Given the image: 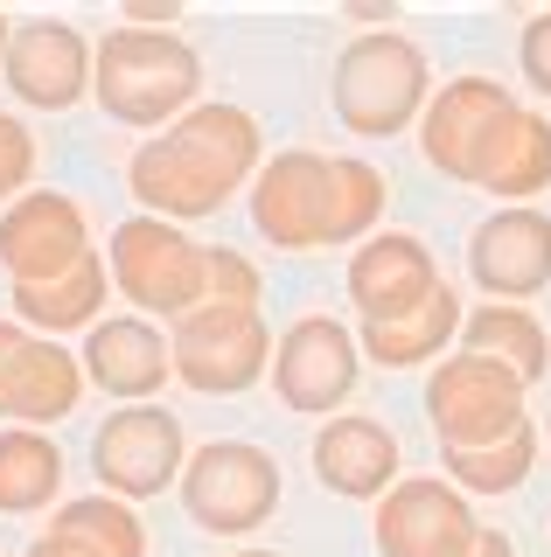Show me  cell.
<instances>
[{
    "label": "cell",
    "mask_w": 551,
    "mask_h": 557,
    "mask_svg": "<svg viewBox=\"0 0 551 557\" xmlns=\"http://www.w3.org/2000/svg\"><path fill=\"white\" fill-rule=\"evenodd\" d=\"M258 293H266V278L245 251H231V244H203V300L217 307H258Z\"/></svg>",
    "instance_id": "27"
},
{
    "label": "cell",
    "mask_w": 551,
    "mask_h": 557,
    "mask_svg": "<svg viewBox=\"0 0 551 557\" xmlns=\"http://www.w3.org/2000/svg\"><path fill=\"white\" fill-rule=\"evenodd\" d=\"M98 244H91V223H84V209L71 196H57V188H28L22 202L0 209V265H8L14 286H28V278H57L84 265Z\"/></svg>",
    "instance_id": "13"
},
{
    "label": "cell",
    "mask_w": 551,
    "mask_h": 557,
    "mask_svg": "<svg viewBox=\"0 0 551 557\" xmlns=\"http://www.w3.org/2000/svg\"><path fill=\"white\" fill-rule=\"evenodd\" d=\"M84 397V362L71 356L63 342L49 335H22L8 356V370H0V418H22V425H57V418H71Z\"/></svg>",
    "instance_id": "19"
},
{
    "label": "cell",
    "mask_w": 551,
    "mask_h": 557,
    "mask_svg": "<svg viewBox=\"0 0 551 557\" xmlns=\"http://www.w3.org/2000/svg\"><path fill=\"white\" fill-rule=\"evenodd\" d=\"M182 22L175 0H126V28H147V35H168Z\"/></svg>",
    "instance_id": "30"
},
{
    "label": "cell",
    "mask_w": 551,
    "mask_h": 557,
    "mask_svg": "<svg viewBox=\"0 0 551 557\" xmlns=\"http://www.w3.org/2000/svg\"><path fill=\"white\" fill-rule=\"evenodd\" d=\"M22 335H28L22 321H0V370H8V356H14V342H22Z\"/></svg>",
    "instance_id": "34"
},
{
    "label": "cell",
    "mask_w": 551,
    "mask_h": 557,
    "mask_svg": "<svg viewBox=\"0 0 551 557\" xmlns=\"http://www.w3.org/2000/svg\"><path fill=\"white\" fill-rule=\"evenodd\" d=\"M481 522L454 481L412 474L377 502V550L384 557H475Z\"/></svg>",
    "instance_id": "11"
},
{
    "label": "cell",
    "mask_w": 551,
    "mask_h": 557,
    "mask_svg": "<svg viewBox=\"0 0 551 557\" xmlns=\"http://www.w3.org/2000/svg\"><path fill=\"white\" fill-rule=\"evenodd\" d=\"M426 425L440 432L446 453L495 446V440H510L516 425H530V383L495 356L454 348V356H440V370L426 376Z\"/></svg>",
    "instance_id": "5"
},
{
    "label": "cell",
    "mask_w": 551,
    "mask_h": 557,
    "mask_svg": "<svg viewBox=\"0 0 551 557\" xmlns=\"http://www.w3.org/2000/svg\"><path fill=\"white\" fill-rule=\"evenodd\" d=\"M468 182L489 188L503 202H530L538 188H551V119L530 112V104H503L495 126L481 133L475 161H468Z\"/></svg>",
    "instance_id": "18"
},
{
    "label": "cell",
    "mask_w": 551,
    "mask_h": 557,
    "mask_svg": "<svg viewBox=\"0 0 551 557\" xmlns=\"http://www.w3.org/2000/svg\"><path fill=\"white\" fill-rule=\"evenodd\" d=\"M384 174L350 153L286 147L252 182V231L272 251H321V244H364L384 223Z\"/></svg>",
    "instance_id": "2"
},
{
    "label": "cell",
    "mask_w": 551,
    "mask_h": 557,
    "mask_svg": "<svg viewBox=\"0 0 551 557\" xmlns=\"http://www.w3.org/2000/svg\"><path fill=\"white\" fill-rule=\"evenodd\" d=\"M258 168H266L258 119L217 98V104L182 112L168 133H154L126 161V188L140 196V216L203 223V216H217L245 182H258Z\"/></svg>",
    "instance_id": "1"
},
{
    "label": "cell",
    "mask_w": 551,
    "mask_h": 557,
    "mask_svg": "<svg viewBox=\"0 0 551 557\" xmlns=\"http://www.w3.org/2000/svg\"><path fill=\"white\" fill-rule=\"evenodd\" d=\"M182 467H188V440L168 405H119L91 440V474L119 502L161 495L168 481H182Z\"/></svg>",
    "instance_id": "9"
},
{
    "label": "cell",
    "mask_w": 551,
    "mask_h": 557,
    "mask_svg": "<svg viewBox=\"0 0 551 557\" xmlns=\"http://www.w3.org/2000/svg\"><path fill=\"white\" fill-rule=\"evenodd\" d=\"M8 35H14V22H8V14H0V57H8Z\"/></svg>",
    "instance_id": "35"
},
{
    "label": "cell",
    "mask_w": 551,
    "mask_h": 557,
    "mask_svg": "<svg viewBox=\"0 0 551 557\" xmlns=\"http://www.w3.org/2000/svg\"><path fill=\"white\" fill-rule=\"evenodd\" d=\"M433 98V77H426V49L412 35L384 28V35H356L335 57V119L364 139H391L405 133L412 119Z\"/></svg>",
    "instance_id": "4"
},
{
    "label": "cell",
    "mask_w": 551,
    "mask_h": 557,
    "mask_svg": "<svg viewBox=\"0 0 551 557\" xmlns=\"http://www.w3.org/2000/svg\"><path fill=\"white\" fill-rule=\"evenodd\" d=\"M468 278L503 307H524L530 293H544L551 286V216L530 209V202H510V209H495L489 223H475Z\"/></svg>",
    "instance_id": "14"
},
{
    "label": "cell",
    "mask_w": 551,
    "mask_h": 557,
    "mask_svg": "<svg viewBox=\"0 0 551 557\" xmlns=\"http://www.w3.org/2000/svg\"><path fill=\"white\" fill-rule=\"evenodd\" d=\"M57 487H63V453L49 446V432H36V425L0 432V509L8 516L49 509Z\"/></svg>",
    "instance_id": "24"
},
{
    "label": "cell",
    "mask_w": 551,
    "mask_h": 557,
    "mask_svg": "<svg viewBox=\"0 0 551 557\" xmlns=\"http://www.w3.org/2000/svg\"><path fill=\"white\" fill-rule=\"evenodd\" d=\"M433 293H440V265H433V251H426L419 237L377 231V237L356 244V258H350V300H356V313H364L370 327L412 321Z\"/></svg>",
    "instance_id": "15"
},
{
    "label": "cell",
    "mask_w": 551,
    "mask_h": 557,
    "mask_svg": "<svg viewBox=\"0 0 551 557\" xmlns=\"http://www.w3.org/2000/svg\"><path fill=\"white\" fill-rule=\"evenodd\" d=\"M168 356H175V376L196 397H237L252 391L258 370L272 362V327L258 307H217L203 300L196 313H182L168 327Z\"/></svg>",
    "instance_id": "7"
},
{
    "label": "cell",
    "mask_w": 551,
    "mask_h": 557,
    "mask_svg": "<svg viewBox=\"0 0 551 557\" xmlns=\"http://www.w3.org/2000/svg\"><path fill=\"white\" fill-rule=\"evenodd\" d=\"M112 286L140 313L182 321V313L203 307V244L188 237L182 223L126 216L112 231Z\"/></svg>",
    "instance_id": "8"
},
{
    "label": "cell",
    "mask_w": 551,
    "mask_h": 557,
    "mask_svg": "<svg viewBox=\"0 0 551 557\" xmlns=\"http://www.w3.org/2000/svg\"><path fill=\"white\" fill-rule=\"evenodd\" d=\"M516 63H524V84L538 98H551V8L524 22V42H516Z\"/></svg>",
    "instance_id": "29"
},
{
    "label": "cell",
    "mask_w": 551,
    "mask_h": 557,
    "mask_svg": "<svg viewBox=\"0 0 551 557\" xmlns=\"http://www.w3.org/2000/svg\"><path fill=\"white\" fill-rule=\"evenodd\" d=\"M0 84L28 104V112H71L91 91V42L71 22H49L28 14L8 35V57H0Z\"/></svg>",
    "instance_id": "12"
},
{
    "label": "cell",
    "mask_w": 551,
    "mask_h": 557,
    "mask_svg": "<svg viewBox=\"0 0 551 557\" xmlns=\"http://www.w3.org/2000/svg\"><path fill=\"white\" fill-rule=\"evenodd\" d=\"M307 460H315V481L329 487V495L370 502V495H391V487H399V432H391L384 418L335 411L329 425L315 432Z\"/></svg>",
    "instance_id": "16"
},
{
    "label": "cell",
    "mask_w": 551,
    "mask_h": 557,
    "mask_svg": "<svg viewBox=\"0 0 551 557\" xmlns=\"http://www.w3.org/2000/svg\"><path fill=\"white\" fill-rule=\"evenodd\" d=\"M91 91L119 126H154L168 133L182 112H196L203 91V57L182 35H147L119 22L106 42L91 49Z\"/></svg>",
    "instance_id": "3"
},
{
    "label": "cell",
    "mask_w": 551,
    "mask_h": 557,
    "mask_svg": "<svg viewBox=\"0 0 551 557\" xmlns=\"http://www.w3.org/2000/svg\"><path fill=\"white\" fill-rule=\"evenodd\" d=\"M475 557H516V544L503 530H481V544H475Z\"/></svg>",
    "instance_id": "33"
},
{
    "label": "cell",
    "mask_w": 551,
    "mask_h": 557,
    "mask_svg": "<svg viewBox=\"0 0 551 557\" xmlns=\"http://www.w3.org/2000/svg\"><path fill=\"white\" fill-rule=\"evenodd\" d=\"M356 370H364V348L335 313H301L272 348V391H280L286 411L307 418H329L335 405H350Z\"/></svg>",
    "instance_id": "10"
},
{
    "label": "cell",
    "mask_w": 551,
    "mask_h": 557,
    "mask_svg": "<svg viewBox=\"0 0 551 557\" xmlns=\"http://www.w3.org/2000/svg\"><path fill=\"white\" fill-rule=\"evenodd\" d=\"M461 321H468V307H461V293L440 278V293L426 300L412 321H391V327H356V348L377 362V370H419V362H440V348L446 342H461Z\"/></svg>",
    "instance_id": "22"
},
{
    "label": "cell",
    "mask_w": 551,
    "mask_h": 557,
    "mask_svg": "<svg viewBox=\"0 0 551 557\" xmlns=\"http://www.w3.org/2000/svg\"><path fill=\"white\" fill-rule=\"evenodd\" d=\"M231 557H280V550H231Z\"/></svg>",
    "instance_id": "36"
},
{
    "label": "cell",
    "mask_w": 551,
    "mask_h": 557,
    "mask_svg": "<svg viewBox=\"0 0 551 557\" xmlns=\"http://www.w3.org/2000/svg\"><path fill=\"white\" fill-rule=\"evenodd\" d=\"M84 376L98 391L126 397V405H147L168 376H175V356H168V335L147 321V313H106V321L84 335Z\"/></svg>",
    "instance_id": "17"
},
{
    "label": "cell",
    "mask_w": 551,
    "mask_h": 557,
    "mask_svg": "<svg viewBox=\"0 0 551 557\" xmlns=\"http://www.w3.org/2000/svg\"><path fill=\"white\" fill-rule=\"evenodd\" d=\"M538 467V425H516L510 440L495 446H468V453H446V481L461 495H510V487L530 481Z\"/></svg>",
    "instance_id": "25"
},
{
    "label": "cell",
    "mask_w": 551,
    "mask_h": 557,
    "mask_svg": "<svg viewBox=\"0 0 551 557\" xmlns=\"http://www.w3.org/2000/svg\"><path fill=\"white\" fill-rule=\"evenodd\" d=\"M510 104V91L495 77H454L426 98L419 112V139H426V161H433L446 182H468V161L481 147V133L495 126V112Z\"/></svg>",
    "instance_id": "20"
},
{
    "label": "cell",
    "mask_w": 551,
    "mask_h": 557,
    "mask_svg": "<svg viewBox=\"0 0 551 557\" xmlns=\"http://www.w3.org/2000/svg\"><path fill=\"white\" fill-rule=\"evenodd\" d=\"M350 22L370 28V35H384L391 22H399V8H391V0H364V8H350Z\"/></svg>",
    "instance_id": "32"
},
{
    "label": "cell",
    "mask_w": 551,
    "mask_h": 557,
    "mask_svg": "<svg viewBox=\"0 0 551 557\" xmlns=\"http://www.w3.org/2000/svg\"><path fill=\"white\" fill-rule=\"evenodd\" d=\"M182 509L210 536H252L280 509V460L252 440H210L182 467Z\"/></svg>",
    "instance_id": "6"
},
{
    "label": "cell",
    "mask_w": 551,
    "mask_h": 557,
    "mask_svg": "<svg viewBox=\"0 0 551 557\" xmlns=\"http://www.w3.org/2000/svg\"><path fill=\"white\" fill-rule=\"evenodd\" d=\"M22 557H106L98 544H84V536H71V530H49V536H36Z\"/></svg>",
    "instance_id": "31"
},
{
    "label": "cell",
    "mask_w": 551,
    "mask_h": 557,
    "mask_svg": "<svg viewBox=\"0 0 551 557\" xmlns=\"http://www.w3.org/2000/svg\"><path fill=\"white\" fill-rule=\"evenodd\" d=\"M461 348L510 362L524 383H538V376L551 370V335H544V321H538L530 307H503V300L475 307L468 321H461Z\"/></svg>",
    "instance_id": "23"
},
{
    "label": "cell",
    "mask_w": 551,
    "mask_h": 557,
    "mask_svg": "<svg viewBox=\"0 0 551 557\" xmlns=\"http://www.w3.org/2000/svg\"><path fill=\"white\" fill-rule=\"evenodd\" d=\"M49 530H71L84 544H98L106 557H147V530H140V516H133V502H119V495L63 502V509L49 516Z\"/></svg>",
    "instance_id": "26"
},
{
    "label": "cell",
    "mask_w": 551,
    "mask_h": 557,
    "mask_svg": "<svg viewBox=\"0 0 551 557\" xmlns=\"http://www.w3.org/2000/svg\"><path fill=\"white\" fill-rule=\"evenodd\" d=\"M28 174H36V133L14 112H0V202H22Z\"/></svg>",
    "instance_id": "28"
},
{
    "label": "cell",
    "mask_w": 551,
    "mask_h": 557,
    "mask_svg": "<svg viewBox=\"0 0 551 557\" xmlns=\"http://www.w3.org/2000/svg\"><path fill=\"white\" fill-rule=\"evenodd\" d=\"M106 293H112V265L106 251H91L84 265L57 272V278H28V286H14V313H22V327H36V335H91L98 321H106Z\"/></svg>",
    "instance_id": "21"
}]
</instances>
